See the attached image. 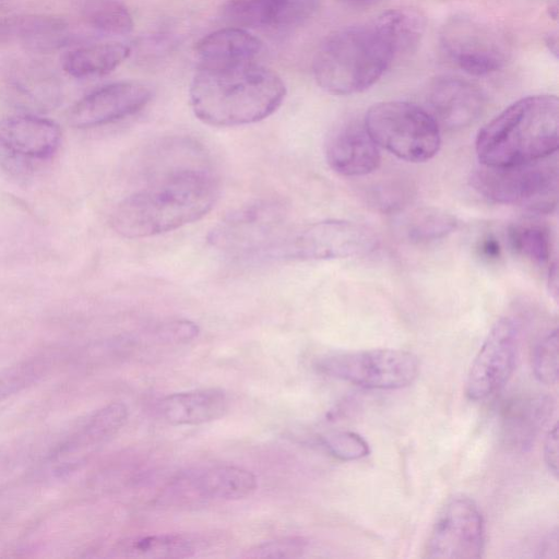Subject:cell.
<instances>
[{
	"mask_svg": "<svg viewBox=\"0 0 559 559\" xmlns=\"http://www.w3.org/2000/svg\"><path fill=\"white\" fill-rule=\"evenodd\" d=\"M147 185L124 198L111 226L126 238H146L175 230L206 215L219 188L209 164L151 174Z\"/></svg>",
	"mask_w": 559,
	"mask_h": 559,
	"instance_id": "cell-1",
	"label": "cell"
},
{
	"mask_svg": "<svg viewBox=\"0 0 559 559\" xmlns=\"http://www.w3.org/2000/svg\"><path fill=\"white\" fill-rule=\"evenodd\" d=\"M286 96V86L273 70L254 61L201 66L194 74L189 99L202 122L235 127L261 121L274 114Z\"/></svg>",
	"mask_w": 559,
	"mask_h": 559,
	"instance_id": "cell-2",
	"label": "cell"
},
{
	"mask_svg": "<svg viewBox=\"0 0 559 559\" xmlns=\"http://www.w3.org/2000/svg\"><path fill=\"white\" fill-rule=\"evenodd\" d=\"M558 128L557 96L523 97L478 131V160L487 166H509L549 157L558 150Z\"/></svg>",
	"mask_w": 559,
	"mask_h": 559,
	"instance_id": "cell-3",
	"label": "cell"
},
{
	"mask_svg": "<svg viewBox=\"0 0 559 559\" xmlns=\"http://www.w3.org/2000/svg\"><path fill=\"white\" fill-rule=\"evenodd\" d=\"M395 53L374 23L340 29L318 48L312 71L317 84L333 95L360 93L385 72Z\"/></svg>",
	"mask_w": 559,
	"mask_h": 559,
	"instance_id": "cell-4",
	"label": "cell"
},
{
	"mask_svg": "<svg viewBox=\"0 0 559 559\" xmlns=\"http://www.w3.org/2000/svg\"><path fill=\"white\" fill-rule=\"evenodd\" d=\"M469 182L487 200L551 213L557 205L558 167L551 156L518 165H481L473 170Z\"/></svg>",
	"mask_w": 559,
	"mask_h": 559,
	"instance_id": "cell-5",
	"label": "cell"
},
{
	"mask_svg": "<svg viewBox=\"0 0 559 559\" xmlns=\"http://www.w3.org/2000/svg\"><path fill=\"white\" fill-rule=\"evenodd\" d=\"M364 126L379 147L411 163L429 160L441 144L440 126L432 115L408 102L372 105Z\"/></svg>",
	"mask_w": 559,
	"mask_h": 559,
	"instance_id": "cell-6",
	"label": "cell"
},
{
	"mask_svg": "<svg viewBox=\"0 0 559 559\" xmlns=\"http://www.w3.org/2000/svg\"><path fill=\"white\" fill-rule=\"evenodd\" d=\"M377 234L362 224L325 219L288 229L269 258L310 261L361 257L377 249Z\"/></svg>",
	"mask_w": 559,
	"mask_h": 559,
	"instance_id": "cell-7",
	"label": "cell"
},
{
	"mask_svg": "<svg viewBox=\"0 0 559 559\" xmlns=\"http://www.w3.org/2000/svg\"><path fill=\"white\" fill-rule=\"evenodd\" d=\"M316 369L361 388L394 390L417 378L419 361L407 350L377 348L323 356L317 360Z\"/></svg>",
	"mask_w": 559,
	"mask_h": 559,
	"instance_id": "cell-8",
	"label": "cell"
},
{
	"mask_svg": "<svg viewBox=\"0 0 559 559\" xmlns=\"http://www.w3.org/2000/svg\"><path fill=\"white\" fill-rule=\"evenodd\" d=\"M285 221L278 203L255 201L228 214L210 231L209 241L237 255L269 258L288 230Z\"/></svg>",
	"mask_w": 559,
	"mask_h": 559,
	"instance_id": "cell-9",
	"label": "cell"
},
{
	"mask_svg": "<svg viewBox=\"0 0 559 559\" xmlns=\"http://www.w3.org/2000/svg\"><path fill=\"white\" fill-rule=\"evenodd\" d=\"M440 41L448 58L472 75L496 72L510 57L506 35L495 26L472 17L449 20L442 27Z\"/></svg>",
	"mask_w": 559,
	"mask_h": 559,
	"instance_id": "cell-10",
	"label": "cell"
},
{
	"mask_svg": "<svg viewBox=\"0 0 559 559\" xmlns=\"http://www.w3.org/2000/svg\"><path fill=\"white\" fill-rule=\"evenodd\" d=\"M485 546V525L476 503L465 496L450 498L431 530L426 557L477 559Z\"/></svg>",
	"mask_w": 559,
	"mask_h": 559,
	"instance_id": "cell-11",
	"label": "cell"
},
{
	"mask_svg": "<svg viewBox=\"0 0 559 559\" xmlns=\"http://www.w3.org/2000/svg\"><path fill=\"white\" fill-rule=\"evenodd\" d=\"M520 335L521 325L514 318H501L492 325L468 371V399L484 400L509 380L515 365Z\"/></svg>",
	"mask_w": 559,
	"mask_h": 559,
	"instance_id": "cell-12",
	"label": "cell"
},
{
	"mask_svg": "<svg viewBox=\"0 0 559 559\" xmlns=\"http://www.w3.org/2000/svg\"><path fill=\"white\" fill-rule=\"evenodd\" d=\"M53 121L34 115L0 119V163L10 170H27L50 159L60 146Z\"/></svg>",
	"mask_w": 559,
	"mask_h": 559,
	"instance_id": "cell-13",
	"label": "cell"
},
{
	"mask_svg": "<svg viewBox=\"0 0 559 559\" xmlns=\"http://www.w3.org/2000/svg\"><path fill=\"white\" fill-rule=\"evenodd\" d=\"M151 98V88L141 82H115L80 99L71 108L68 119L76 128L98 127L136 114Z\"/></svg>",
	"mask_w": 559,
	"mask_h": 559,
	"instance_id": "cell-14",
	"label": "cell"
},
{
	"mask_svg": "<svg viewBox=\"0 0 559 559\" xmlns=\"http://www.w3.org/2000/svg\"><path fill=\"white\" fill-rule=\"evenodd\" d=\"M427 100L438 124L462 129L480 116L485 98L473 83L456 76H440L428 88Z\"/></svg>",
	"mask_w": 559,
	"mask_h": 559,
	"instance_id": "cell-15",
	"label": "cell"
},
{
	"mask_svg": "<svg viewBox=\"0 0 559 559\" xmlns=\"http://www.w3.org/2000/svg\"><path fill=\"white\" fill-rule=\"evenodd\" d=\"M325 159L338 175L357 177L374 171L381 156L365 126L348 122L334 130L326 140Z\"/></svg>",
	"mask_w": 559,
	"mask_h": 559,
	"instance_id": "cell-16",
	"label": "cell"
},
{
	"mask_svg": "<svg viewBox=\"0 0 559 559\" xmlns=\"http://www.w3.org/2000/svg\"><path fill=\"white\" fill-rule=\"evenodd\" d=\"M314 0H227L221 12L225 21L237 27H277L306 17Z\"/></svg>",
	"mask_w": 559,
	"mask_h": 559,
	"instance_id": "cell-17",
	"label": "cell"
},
{
	"mask_svg": "<svg viewBox=\"0 0 559 559\" xmlns=\"http://www.w3.org/2000/svg\"><path fill=\"white\" fill-rule=\"evenodd\" d=\"M227 394L216 388L169 394L156 406L159 419L173 426H193L216 420L228 411Z\"/></svg>",
	"mask_w": 559,
	"mask_h": 559,
	"instance_id": "cell-18",
	"label": "cell"
},
{
	"mask_svg": "<svg viewBox=\"0 0 559 559\" xmlns=\"http://www.w3.org/2000/svg\"><path fill=\"white\" fill-rule=\"evenodd\" d=\"M175 487L202 499L239 500L251 496L258 483L248 469L219 465L192 472L179 479Z\"/></svg>",
	"mask_w": 559,
	"mask_h": 559,
	"instance_id": "cell-19",
	"label": "cell"
},
{
	"mask_svg": "<svg viewBox=\"0 0 559 559\" xmlns=\"http://www.w3.org/2000/svg\"><path fill=\"white\" fill-rule=\"evenodd\" d=\"M262 43L246 28L231 26L202 37L195 52L202 66L224 67L254 61Z\"/></svg>",
	"mask_w": 559,
	"mask_h": 559,
	"instance_id": "cell-20",
	"label": "cell"
},
{
	"mask_svg": "<svg viewBox=\"0 0 559 559\" xmlns=\"http://www.w3.org/2000/svg\"><path fill=\"white\" fill-rule=\"evenodd\" d=\"M552 411L554 400L549 395H535L511 403L502 418L507 444L522 451L530 448Z\"/></svg>",
	"mask_w": 559,
	"mask_h": 559,
	"instance_id": "cell-21",
	"label": "cell"
},
{
	"mask_svg": "<svg viewBox=\"0 0 559 559\" xmlns=\"http://www.w3.org/2000/svg\"><path fill=\"white\" fill-rule=\"evenodd\" d=\"M131 49L122 43H100L69 51L63 70L74 78H93L110 73L129 56Z\"/></svg>",
	"mask_w": 559,
	"mask_h": 559,
	"instance_id": "cell-22",
	"label": "cell"
},
{
	"mask_svg": "<svg viewBox=\"0 0 559 559\" xmlns=\"http://www.w3.org/2000/svg\"><path fill=\"white\" fill-rule=\"evenodd\" d=\"M198 542L183 534H154L127 538L119 543V555L131 558H187L194 555Z\"/></svg>",
	"mask_w": 559,
	"mask_h": 559,
	"instance_id": "cell-23",
	"label": "cell"
},
{
	"mask_svg": "<svg viewBox=\"0 0 559 559\" xmlns=\"http://www.w3.org/2000/svg\"><path fill=\"white\" fill-rule=\"evenodd\" d=\"M67 23L47 14H20L0 17V47L14 43H43L61 34Z\"/></svg>",
	"mask_w": 559,
	"mask_h": 559,
	"instance_id": "cell-24",
	"label": "cell"
},
{
	"mask_svg": "<svg viewBox=\"0 0 559 559\" xmlns=\"http://www.w3.org/2000/svg\"><path fill=\"white\" fill-rule=\"evenodd\" d=\"M395 56L416 48L425 32V17L411 8L391 9L373 21Z\"/></svg>",
	"mask_w": 559,
	"mask_h": 559,
	"instance_id": "cell-25",
	"label": "cell"
},
{
	"mask_svg": "<svg viewBox=\"0 0 559 559\" xmlns=\"http://www.w3.org/2000/svg\"><path fill=\"white\" fill-rule=\"evenodd\" d=\"M511 248L533 263L544 266L550 262L552 238L549 228L536 222L515 223L509 226Z\"/></svg>",
	"mask_w": 559,
	"mask_h": 559,
	"instance_id": "cell-26",
	"label": "cell"
},
{
	"mask_svg": "<svg viewBox=\"0 0 559 559\" xmlns=\"http://www.w3.org/2000/svg\"><path fill=\"white\" fill-rule=\"evenodd\" d=\"M82 16L92 27L112 35L129 34L134 26L128 8L118 0H85Z\"/></svg>",
	"mask_w": 559,
	"mask_h": 559,
	"instance_id": "cell-27",
	"label": "cell"
},
{
	"mask_svg": "<svg viewBox=\"0 0 559 559\" xmlns=\"http://www.w3.org/2000/svg\"><path fill=\"white\" fill-rule=\"evenodd\" d=\"M456 226V217L451 213L438 207H423L411 214L405 233L413 242H429L448 236Z\"/></svg>",
	"mask_w": 559,
	"mask_h": 559,
	"instance_id": "cell-28",
	"label": "cell"
},
{
	"mask_svg": "<svg viewBox=\"0 0 559 559\" xmlns=\"http://www.w3.org/2000/svg\"><path fill=\"white\" fill-rule=\"evenodd\" d=\"M128 408L123 403L114 402L88 417L74 437L75 445L90 447L112 437L124 425Z\"/></svg>",
	"mask_w": 559,
	"mask_h": 559,
	"instance_id": "cell-29",
	"label": "cell"
},
{
	"mask_svg": "<svg viewBox=\"0 0 559 559\" xmlns=\"http://www.w3.org/2000/svg\"><path fill=\"white\" fill-rule=\"evenodd\" d=\"M535 378L544 384L558 381V331L548 332L535 346L532 359Z\"/></svg>",
	"mask_w": 559,
	"mask_h": 559,
	"instance_id": "cell-30",
	"label": "cell"
},
{
	"mask_svg": "<svg viewBox=\"0 0 559 559\" xmlns=\"http://www.w3.org/2000/svg\"><path fill=\"white\" fill-rule=\"evenodd\" d=\"M321 443L326 451L343 461H354L369 454L367 441L353 431H332L321 437Z\"/></svg>",
	"mask_w": 559,
	"mask_h": 559,
	"instance_id": "cell-31",
	"label": "cell"
},
{
	"mask_svg": "<svg viewBox=\"0 0 559 559\" xmlns=\"http://www.w3.org/2000/svg\"><path fill=\"white\" fill-rule=\"evenodd\" d=\"M35 361L20 362L0 369V402L32 384L40 374Z\"/></svg>",
	"mask_w": 559,
	"mask_h": 559,
	"instance_id": "cell-32",
	"label": "cell"
},
{
	"mask_svg": "<svg viewBox=\"0 0 559 559\" xmlns=\"http://www.w3.org/2000/svg\"><path fill=\"white\" fill-rule=\"evenodd\" d=\"M307 542L302 537L289 536L263 542L246 550V558H297L302 555Z\"/></svg>",
	"mask_w": 559,
	"mask_h": 559,
	"instance_id": "cell-33",
	"label": "cell"
},
{
	"mask_svg": "<svg viewBox=\"0 0 559 559\" xmlns=\"http://www.w3.org/2000/svg\"><path fill=\"white\" fill-rule=\"evenodd\" d=\"M558 425L548 431L544 443V457L549 471L558 476Z\"/></svg>",
	"mask_w": 559,
	"mask_h": 559,
	"instance_id": "cell-34",
	"label": "cell"
},
{
	"mask_svg": "<svg viewBox=\"0 0 559 559\" xmlns=\"http://www.w3.org/2000/svg\"><path fill=\"white\" fill-rule=\"evenodd\" d=\"M480 252L487 259H496L500 254L498 240L492 236H487L480 243Z\"/></svg>",
	"mask_w": 559,
	"mask_h": 559,
	"instance_id": "cell-35",
	"label": "cell"
},
{
	"mask_svg": "<svg viewBox=\"0 0 559 559\" xmlns=\"http://www.w3.org/2000/svg\"><path fill=\"white\" fill-rule=\"evenodd\" d=\"M549 290L552 294L554 298L557 300L558 296V272H557V263L552 262L549 265V276H548Z\"/></svg>",
	"mask_w": 559,
	"mask_h": 559,
	"instance_id": "cell-36",
	"label": "cell"
},
{
	"mask_svg": "<svg viewBox=\"0 0 559 559\" xmlns=\"http://www.w3.org/2000/svg\"><path fill=\"white\" fill-rule=\"evenodd\" d=\"M558 40L557 35H550L548 39L546 40L547 46L549 47V50L557 57L558 55Z\"/></svg>",
	"mask_w": 559,
	"mask_h": 559,
	"instance_id": "cell-37",
	"label": "cell"
},
{
	"mask_svg": "<svg viewBox=\"0 0 559 559\" xmlns=\"http://www.w3.org/2000/svg\"><path fill=\"white\" fill-rule=\"evenodd\" d=\"M352 1H364V0H352Z\"/></svg>",
	"mask_w": 559,
	"mask_h": 559,
	"instance_id": "cell-38",
	"label": "cell"
}]
</instances>
